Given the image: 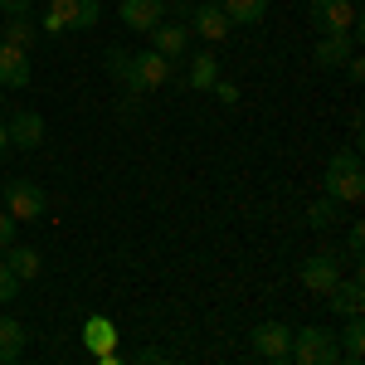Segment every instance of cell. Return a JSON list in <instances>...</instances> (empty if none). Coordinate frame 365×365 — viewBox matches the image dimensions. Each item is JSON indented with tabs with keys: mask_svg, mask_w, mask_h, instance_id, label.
<instances>
[{
	"mask_svg": "<svg viewBox=\"0 0 365 365\" xmlns=\"http://www.w3.org/2000/svg\"><path fill=\"white\" fill-rule=\"evenodd\" d=\"M0 10H5V15H29L34 0H0Z\"/></svg>",
	"mask_w": 365,
	"mask_h": 365,
	"instance_id": "f546056e",
	"label": "cell"
},
{
	"mask_svg": "<svg viewBox=\"0 0 365 365\" xmlns=\"http://www.w3.org/2000/svg\"><path fill=\"white\" fill-rule=\"evenodd\" d=\"M292 361L297 365H341V346L331 327H302L292 331Z\"/></svg>",
	"mask_w": 365,
	"mask_h": 365,
	"instance_id": "3957f363",
	"label": "cell"
},
{
	"mask_svg": "<svg viewBox=\"0 0 365 365\" xmlns=\"http://www.w3.org/2000/svg\"><path fill=\"white\" fill-rule=\"evenodd\" d=\"M307 20L317 34H351L361 25V10H356V0H312Z\"/></svg>",
	"mask_w": 365,
	"mask_h": 365,
	"instance_id": "8992f818",
	"label": "cell"
},
{
	"mask_svg": "<svg viewBox=\"0 0 365 365\" xmlns=\"http://www.w3.org/2000/svg\"><path fill=\"white\" fill-rule=\"evenodd\" d=\"M346 249L361 258V249H365V225H361V220H356V225H351V234H346Z\"/></svg>",
	"mask_w": 365,
	"mask_h": 365,
	"instance_id": "83f0119b",
	"label": "cell"
},
{
	"mask_svg": "<svg viewBox=\"0 0 365 365\" xmlns=\"http://www.w3.org/2000/svg\"><path fill=\"white\" fill-rule=\"evenodd\" d=\"M170 58L156 54V49H141V54H127V73H122V88L127 93H151V88L170 83Z\"/></svg>",
	"mask_w": 365,
	"mask_h": 365,
	"instance_id": "7a4b0ae2",
	"label": "cell"
},
{
	"mask_svg": "<svg viewBox=\"0 0 365 365\" xmlns=\"http://www.w3.org/2000/svg\"><path fill=\"white\" fill-rule=\"evenodd\" d=\"M0 39H5V44H15V49H34V39H39V25H34L29 15H5V25H0Z\"/></svg>",
	"mask_w": 365,
	"mask_h": 365,
	"instance_id": "d6986e66",
	"label": "cell"
},
{
	"mask_svg": "<svg viewBox=\"0 0 365 365\" xmlns=\"http://www.w3.org/2000/svg\"><path fill=\"white\" fill-rule=\"evenodd\" d=\"M190 39H195V34H190L185 20H161V25L151 29V49H156V54H166L170 63L190 54Z\"/></svg>",
	"mask_w": 365,
	"mask_h": 365,
	"instance_id": "30bf717a",
	"label": "cell"
},
{
	"mask_svg": "<svg viewBox=\"0 0 365 365\" xmlns=\"http://www.w3.org/2000/svg\"><path fill=\"white\" fill-rule=\"evenodd\" d=\"M185 83L195 88V93H210V88L220 83V58H215V54H190V73H185Z\"/></svg>",
	"mask_w": 365,
	"mask_h": 365,
	"instance_id": "ffe728a7",
	"label": "cell"
},
{
	"mask_svg": "<svg viewBox=\"0 0 365 365\" xmlns=\"http://www.w3.org/2000/svg\"><path fill=\"white\" fill-rule=\"evenodd\" d=\"M170 351H161V346H141L137 351V365H166Z\"/></svg>",
	"mask_w": 365,
	"mask_h": 365,
	"instance_id": "4316f807",
	"label": "cell"
},
{
	"mask_svg": "<svg viewBox=\"0 0 365 365\" xmlns=\"http://www.w3.org/2000/svg\"><path fill=\"white\" fill-rule=\"evenodd\" d=\"M5 253V268L15 273L20 282H29V278H39V268H44V258H39V249H20V239L10 244V249H0Z\"/></svg>",
	"mask_w": 365,
	"mask_h": 365,
	"instance_id": "e0dca14e",
	"label": "cell"
},
{
	"mask_svg": "<svg viewBox=\"0 0 365 365\" xmlns=\"http://www.w3.org/2000/svg\"><path fill=\"white\" fill-rule=\"evenodd\" d=\"M327 195L336 205H361L365 200V166L356 146H341L336 156L327 161Z\"/></svg>",
	"mask_w": 365,
	"mask_h": 365,
	"instance_id": "6da1fadb",
	"label": "cell"
},
{
	"mask_svg": "<svg viewBox=\"0 0 365 365\" xmlns=\"http://www.w3.org/2000/svg\"><path fill=\"white\" fill-rule=\"evenodd\" d=\"M341 278V258L336 253H307L302 258V287H307L312 297H327Z\"/></svg>",
	"mask_w": 365,
	"mask_h": 365,
	"instance_id": "9c48e42d",
	"label": "cell"
},
{
	"mask_svg": "<svg viewBox=\"0 0 365 365\" xmlns=\"http://www.w3.org/2000/svg\"><path fill=\"white\" fill-rule=\"evenodd\" d=\"M83 351L93 361H103V356L117 351V322L113 317H88L83 322Z\"/></svg>",
	"mask_w": 365,
	"mask_h": 365,
	"instance_id": "4fadbf2b",
	"label": "cell"
},
{
	"mask_svg": "<svg viewBox=\"0 0 365 365\" xmlns=\"http://www.w3.org/2000/svg\"><path fill=\"white\" fill-rule=\"evenodd\" d=\"M117 15H122V25L132 29V34H151L166 20V0H122Z\"/></svg>",
	"mask_w": 365,
	"mask_h": 365,
	"instance_id": "8fae6325",
	"label": "cell"
},
{
	"mask_svg": "<svg viewBox=\"0 0 365 365\" xmlns=\"http://www.w3.org/2000/svg\"><path fill=\"white\" fill-rule=\"evenodd\" d=\"M103 20V5L98 0H49V15H44V29L49 34H63V29H93Z\"/></svg>",
	"mask_w": 365,
	"mask_h": 365,
	"instance_id": "277c9868",
	"label": "cell"
},
{
	"mask_svg": "<svg viewBox=\"0 0 365 365\" xmlns=\"http://www.w3.org/2000/svg\"><path fill=\"white\" fill-rule=\"evenodd\" d=\"M249 341H253V351H258L263 361H273V365L292 361V327H287V322H258Z\"/></svg>",
	"mask_w": 365,
	"mask_h": 365,
	"instance_id": "52a82bcc",
	"label": "cell"
},
{
	"mask_svg": "<svg viewBox=\"0 0 365 365\" xmlns=\"http://www.w3.org/2000/svg\"><path fill=\"white\" fill-rule=\"evenodd\" d=\"M10 146V132H5V117H0V151Z\"/></svg>",
	"mask_w": 365,
	"mask_h": 365,
	"instance_id": "4dcf8cb0",
	"label": "cell"
},
{
	"mask_svg": "<svg viewBox=\"0 0 365 365\" xmlns=\"http://www.w3.org/2000/svg\"><path fill=\"white\" fill-rule=\"evenodd\" d=\"M351 54H356V39H351V34H322L317 49H312V63L331 73V68H341Z\"/></svg>",
	"mask_w": 365,
	"mask_h": 365,
	"instance_id": "9a60e30c",
	"label": "cell"
},
{
	"mask_svg": "<svg viewBox=\"0 0 365 365\" xmlns=\"http://www.w3.org/2000/svg\"><path fill=\"white\" fill-rule=\"evenodd\" d=\"M5 132H10V146L34 151V146H44V117L34 113V108H20V113L5 122Z\"/></svg>",
	"mask_w": 365,
	"mask_h": 365,
	"instance_id": "7c38bea8",
	"label": "cell"
},
{
	"mask_svg": "<svg viewBox=\"0 0 365 365\" xmlns=\"http://www.w3.org/2000/svg\"><path fill=\"white\" fill-rule=\"evenodd\" d=\"M185 25H190V34H200L205 44H225L229 39V15L220 10V0H200V5H190V15H185Z\"/></svg>",
	"mask_w": 365,
	"mask_h": 365,
	"instance_id": "ba28073f",
	"label": "cell"
},
{
	"mask_svg": "<svg viewBox=\"0 0 365 365\" xmlns=\"http://www.w3.org/2000/svg\"><path fill=\"white\" fill-rule=\"evenodd\" d=\"M25 322H15V317H0V365H15L25 356Z\"/></svg>",
	"mask_w": 365,
	"mask_h": 365,
	"instance_id": "ac0fdd59",
	"label": "cell"
},
{
	"mask_svg": "<svg viewBox=\"0 0 365 365\" xmlns=\"http://www.w3.org/2000/svg\"><path fill=\"white\" fill-rule=\"evenodd\" d=\"M34 63H29V49H15L0 39V88H25Z\"/></svg>",
	"mask_w": 365,
	"mask_h": 365,
	"instance_id": "5bb4252c",
	"label": "cell"
},
{
	"mask_svg": "<svg viewBox=\"0 0 365 365\" xmlns=\"http://www.w3.org/2000/svg\"><path fill=\"white\" fill-rule=\"evenodd\" d=\"M307 225L312 229H331V225H336V200H331V195L312 200V205H307Z\"/></svg>",
	"mask_w": 365,
	"mask_h": 365,
	"instance_id": "603a6c76",
	"label": "cell"
},
{
	"mask_svg": "<svg viewBox=\"0 0 365 365\" xmlns=\"http://www.w3.org/2000/svg\"><path fill=\"white\" fill-rule=\"evenodd\" d=\"M341 68H346V78H351V88H361V83H365V58H361V54H351L346 63H341Z\"/></svg>",
	"mask_w": 365,
	"mask_h": 365,
	"instance_id": "d4e9b609",
	"label": "cell"
},
{
	"mask_svg": "<svg viewBox=\"0 0 365 365\" xmlns=\"http://www.w3.org/2000/svg\"><path fill=\"white\" fill-rule=\"evenodd\" d=\"M0 200H5V210L15 215V220H44V210H49V195L25 180V175H10L5 185H0Z\"/></svg>",
	"mask_w": 365,
	"mask_h": 365,
	"instance_id": "5b68a950",
	"label": "cell"
},
{
	"mask_svg": "<svg viewBox=\"0 0 365 365\" xmlns=\"http://www.w3.org/2000/svg\"><path fill=\"white\" fill-rule=\"evenodd\" d=\"M220 10L229 15V25H258L268 15V0H220Z\"/></svg>",
	"mask_w": 365,
	"mask_h": 365,
	"instance_id": "7402d4cb",
	"label": "cell"
},
{
	"mask_svg": "<svg viewBox=\"0 0 365 365\" xmlns=\"http://www.w3.org/2000/svg\"><path fill=\"white\" fill-rule=\"evenodd\" d=\"M210 93H220V103H225V108H234V103H239V88H234V83H225V78H220V83L210 88Z\"/></svg>",
	"mask_w": 365,
	"mask_h": 365,
	"instance_id": "f1b7e54d",
	"label": "cell"
},
{
	"mask_svg": "<svg viewBox=\"0 0 365 365\" xmlns=\"http://www.w3.org/2000/svg\"><path fill=\"white\" fill-rule=\"evenodd\" d=\"M327 302L336 317H361L365 312V282L361 278H336V287L327 292Z\"/></svg>",
	"mask_w": 365,
	"mask_h": 365,
	"instance_id": "2e32d148",
	"label": "cell"
},
{
	"mask_svg": "<svg viewBox=\"0 0 365 365\" xmlns=\"http://www.w3.org/2000/svg\"><path fill=\"white\" fill-rule=\"evenodd\" d=\"M15 297H20V278L0 263V307H5V302H15Z\"/></svg>",
	"mask_w": 365,
	"mask_h": 365,
	"instance_id": "cb8c5ba5",
	"label": "cell"
},
{
	"mask_svg": "<svg viewBox=\"0 0 365 365\" xmlns=\"http://www.w3.org/2000/svg\"><path fill=\"white\" fill-rule=\"evenodd\" d=\"M0 98H5V88H0Z\"/></svg>",
	"mask_w": 365,
	"mask_h": 365,
	"instance_id": "1f68e13d",
	"label": "cell"
},
{
	"mask_svg": "<svg viewBox=\"0 0 365 365\" xmlns=\"http://www.w3.org/2000/svg\"><path fill=\"white\" fill-rule=\"evenodd\" d=\"M15 225H20V220H15L10 210H0V249H10V244H15Z\"/></svg>",
	"mask_w": 365,
	"mask_h": 365,
	"instance_id": "484cf974",
	"label": "cell"
},
{
	"mask_svg": "<svg viewBox=\"0 0 365 365\" xmlns=\"http://www.w3.org/2000/svg\"><path fill=\"white\" fill-rule=\"evenodd\" d=\"M341 365H361L365 356V327H361V317H346V331H341Z\"/></svg>",
	"mask_w": 365,
	"mask_h": 365,
	"instance_id": "44dd1931",
	"label": "cell"
}]
</instances>
